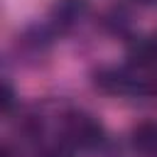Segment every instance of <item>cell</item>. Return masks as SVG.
Returning <instances> with one entry per match:
<instances>
[{
    "mask_svg": "<svg viewBox=\"0 0 157 157\" xmlns=\"http://www.w3.org/2000/svg\"><path fill=\"white\" fill-rule=\"evenodd\" d=\"M39 157H71V152H69L66 147H49V150H44Z\"/></svg>",
    "mask_w": 157,
    "mask_h": 157,
    "instance_id": "obj_7",
    "label": "cell"
},
{
    "mask_svg": "<svg viewBox=\"0 0 157 157\" xmlns=\"http://www.w3.org/2000/svg\"><path fill=\"white\" fill-rule=\"evenodd\" d=\"M135 66H105L96 71V86L110 96H142L150 91L147 78H142Z\"/></svg>",
    "mask_w": 157,
    "mask_h": 157,
    "instance_id": "obj_2",
    "label": "cell"
},
{
    "mask_svg": "<svg viewBox=\"0 0 157 157\" xmlns=\"http://www.w3.org/2000/svg\"><path fill=\"white\" fill-rule=\"evenodd\" d=\"M88 12V0H54L49 7V27L54 32L74 29Z\"/></svg>",
    "mask_w": 157,
    "mask_h": 157,
    "instance_id": "obj_3",
    "label": "cell"
},
{
    "mask_svg": "<svg viewBox=\"0 0 157 157\" xmlns=\"http://www.w3.org/2000/svg\"><path fill=\"white\" fill-rule=\"evenodd\" d=\"M130 145L142 157H157V123H137L130 132Z\"/></svg>",
    "mask_w": 157,
    "mask_h": 157,
    "instance_id": "obj_5",
    "label": "cell"
},
{
    "mask_svg": "<svg viewBox=\"0 0 157 157\" xmlns=\"http://www.w3.org/2000/svg\"><path fill=\"white\" fill-rule=\"evenodd\" d=\"M12 105H15V91H12V86L5 81V83H2V113L10 115Z\"/></svg>",
    "mask_w": 157,
    "mask_h": 157,
    "instance_id": "obj_6",
    "label": "cell"
},
{
    "mask_svg": "<svg viewBox=\"0 0 157 157\" xmlns=\"http://www.w3.org/2000/svg\"><path fill=\"white\" fill-rule=\"evenodd\" d=\"M61 137L64 145L74 147V150H96L103 137L105 130L101 125L98 118H93L86 110H69L61 118Z\"/></svg>",
    "mask_w": 157,
    "mask_h": 157,
    "instance_id": "obj_1",
    "label": "cell"
},
{
    "mask_svg": "<svg viewBox=\"0 0 157 157\" xmlns=\"http://www.w3.org/2000/svg\"><path fill=\"white\" fill-rule=\"evenodd\" d=\"M128 59L135 69H155L157 66V39L155 37H135L128 44Z\"/></svg>",
    "mask_w": 157,
    "mask_h": 157,
    "instance_id": "obj_4",
    "label": "cell"
},
{
    "mask_svg": "<svg viewBox=\"0 0 157 157\" xmlns=\"http://www.w3.org/2000/svg\"><path fill=\"white\" fill-rule=\"evenodd\" d=\"M137 2H140V5H155L157 0H137Z\"/></svg>",
    "mask_w": 157,
    "mask_h": 157,
    "instance_id": "obj_8",
    "label": "cell"
}]
</instances>
